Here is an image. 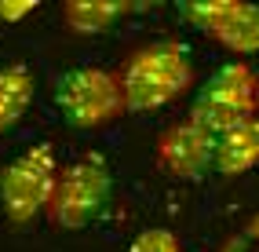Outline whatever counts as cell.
I'll return each mask as SVG.
<instances>
[{
	"instance_id": "obj_1",
	"label": "cell",
	"mask_w": 259,
	"mask_h": 252,
	"mask_svg": "<svg viewBox=\"0 0 259 252\" xmlns=\"http://www.w3.org/2000/svg\"><path fill=\"white\" fill-rule=\"evenodd\" d=\"M190 84H194V66H190L186 48L176 40H157L139 48L124 73H120V92H124V106L132 113L161 110L171 99H179Z\"/></svg>"
},
{
	"instance_id": "obj_2",
	"label": "cell",
	"mask_w": 259,
	"mask_h": 252,
	"mask_svg": "<svg viewBox=\"0 0 259 252\" xmlns=\"http://www.w3.org/2000/svg\"><path fill=\"white\" fill-rule=\"evenodd\" d=\"M255 117H259V77L245 62L219 66L208 77V84L201 88L194 110H190V121L215 139L255 121Z\"/></svg>"
},
{
	"instance_id": "obj_3",
	"label": "cell",
	"mask_w": 259,
	"mask_h": 252,
	"mask_svg": "<svg viewBox=\"0 0 259 252\" xmlns=\"http://www.w3.org/2000/svg\"><path fill=\"white\" fill-rule=\"evenodd\" d=\"M55 106L62 121L77 132H99L128 110L120 77L99 70V66H80V70L62 73L55 84Z\"/></svg>"
},
{
	"instance_id": "obj_4",
	"label": "cell",
	"mask_w": 259,
	"mask_h": 252,
	"mask_svg": "<svg viewBox=\"0 0 259 252\" xmlns=\"http://www.w3.org/2000/svg\"><path fill=\"white\" fill-rule=\"evenodd\" d=\"M59 161L48 143L26 150L0 172V208L11 223H29L33 216L48 212L59 187Z\"/></svg>"
},
{
	"instance_id": "obj_5",
	"label": "cell",
	"mask_w": 259,
	"mask_h": 252,
	"mask_svg": "<svg viewBox=\"0 0 259 252\" xmlns=\"http://www.w3.org/2000/svg\"><path fill=\"white\" fill-rule=\"evenodd\" d=\"M113 187L110 164L102 161V154H84L73 164L62 168L55 197L48 205V220L62 230H80L88 227L95 216L106 208V197Z\"/></svg>"
},
{
	"instance_id": "obj_6",
	"label": "cell",
	"mask_w": 259,
	"mask_h": 252,
	"mask_svg": "<svg viewBox=\"0 0 259 252\" xmlns=\"http://www.w3.org/2000/svg\"><path fill=\"white\" fill-rule=\"evenodd\" d=\"M183 15L234 55H259V8L241 0L183 4Z\"/></svg>"
},
{
	"instance_id": "obj_7",
	"label": "cell",
	"mask_w": 259,
	"mask_h": 252,
	"mask_svg": "<svg viewBox=\"0 0 259 252\" xmlns=\"http://www.w3.org/2000/svg\"><path fill=\"white\" fill-rule=\"evenodd\" d=\"M219 157V139L208 136L194 121L171 124L157 139V161L168 168L176 179H201L215 168Z\"/></svg>"
},
{
	"instance_id": "obj_8",
	"label": "cell",
	"mask_w": 259,
	"mask_h": 252,
	"mask_svg": "<svg viewBox=\"0 0 259 252\" xmlns=\"http://www.w3.org/2000/svg\"><path fill=\"white\" fill-rule=\"evenodd\" d=\"M259 164V117L248 124H241L219 139V157H215V172L223 176H241L248 168Z\"/></svg>"
},
{
	"instance_id": "obj_9",
	"label": "cell",
	"mask_w": 259,
	"mask_h": 252,
	"mask_svg": "<svg viewBox=\"0 0 259 252\" xmlns=\"http://www.w3.org/2000/svg\"><path fill=\"white\" fill-rule=\"evenodd\" d=\"M128 11L132 4H117V0H73L62 8V22L73 33H106Z\"/></svg>"
},
{
	"instance_id": "obj_10",
	"label": "cell",
	"mask_w": 259,
	"mask_h": 252,
	"mask_svg": "<svg viewBox=\"0 0 259 252\" xmlns=\"http://www.w3.org/2000/svg\"><path fill=\"white\" fill-rule=\"evenodd\" d=\"M29 99H33V77H29V70H22V66L0 70V132H8L26 113Z\"/></svg>"
},
{
	"instance_id": "obj_11",
	"label": "cell",
	"mask_w": 259,
	"mask_h": 252,
	"mask_svg": "<svg viewBox=\"0 0 259 252\" xmlns=\"http://www.w3.org/2000/svg\"><path fill=\"white\" fill-rule=\"evenodd\" d=\"M128 252H183V248H179L176 234H171L168 227H150V230H143L139 238L132 241Z\"/></svg>"
},
{
	"instance_id": "obj_12",
	"label": "cell",
	"mask_w": 259,
	"mask_h": 252,
	"mask_svg": "<svg viewBox=\"0 0 259 252\" xmlns=\"http://www.w3.org/2000/svg\"><path fill=\"white\" fill-rule=\"evenodd\" d=\"M33 8H37L33 0H26V4H0V19H4V22H19L22 15H29Z\"/></svg>"
},
{
	"instance_id": "obj_13",
	"label": "cell",
	"mask_w": 259,
	"mask_h": 252,
	"mask_svg": "<svg viewBox=\"0 0 259 252\" xmlns=\"http://www.w3.org/2000/svg\"><path fill=\"white\" fill-rule=\"evenodd\" d=\"M248 234H252V238L259 241V216H255V220H252V227H248Z\"/></svg>"
},
{
	"instance_id": "obj_14",
	"label": "cell",
	"mask_w": 259,
	"mask_h": 252,
	"mask_svg": "<svg viewBox=\"0 0 259 252\" xmlns=\"http://www.w3.org/2000/svg\"><path fill=\"white\" fill-rule=\"evenodd\" d=\"M0 29H4V19H0Z\"/></svg>"
}]
</instances>
